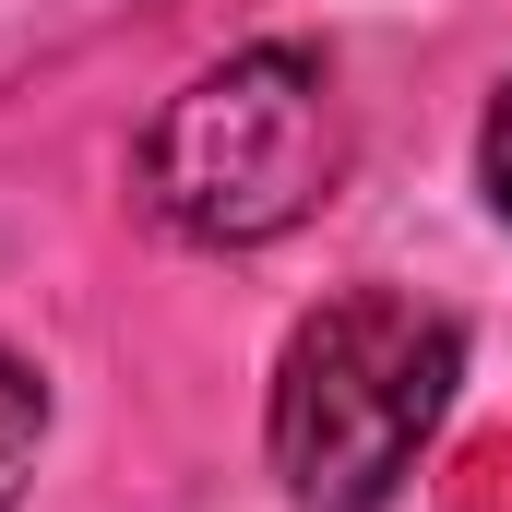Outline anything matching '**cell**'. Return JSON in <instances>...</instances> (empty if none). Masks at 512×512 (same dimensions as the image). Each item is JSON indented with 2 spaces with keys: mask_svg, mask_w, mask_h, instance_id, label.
<instances>
[{
  "mask_svg": "<svg viewBox=\"0 0 512 512\" xmlns=\"http://www.w3.org/2000/svg\"><path fill=\"white\" fill-rule=\"evenodd\" d=\"M36 453H48V382L0 346V512L24 501V477H36Z\"/></svg>",
  "mask_w": 512,
  "mask_h": 512,
  "instance_id": "obj_3",
  "label": "cell"
},
{
  "mask_svg": "<svg viewBox=\"0 0 512 512\" xmlns=\"http://www.w3.org/2000/svg\"><path fill=\"white\" fill-rule=\"evenodd\" d=\"M477 179H489V203H501V227H512V72H501V96H489V131H477Z\"/></svg>",
  "mask_w": 512,
  "mask_h": 512,
  "instance_id": "obj_4",
  "label": "cell"
},
{
  "mask_svg": "<svg viewBox=\"0 0 512 512\" xmlns=\"http://www.w3.org/2000/svg\"><path fill=\"white\" fill-rule=\"evenodd\" d=\"M465 382V322L417 286H334L274 358V477L298 512H382Z\"/></svg>",
  "mask_w": 512,
  "mask_h": 512,
  "instance_id": "obj_1",
  "label": "cell"
},
{
  "mask_svg": "<svg viewBox=\"0 0 512 512\" xmlns=\"http://www.w3.org/2000/svg\"><path fill=\"white\" fill-rule=\"evenodd\" d=\"M346 179V108H334V72L286 36L227 48L215 72H191L131 155V191L167 239L191 251H262L286 239L322 191Z\"/></svg>",
  "mask_w": 512,
  "mask_h": 512,
  "instance_id": "obj_2",
  "label": "cell"
}]
</instances>
